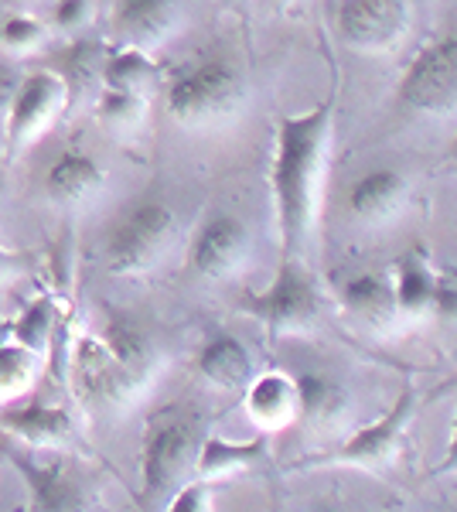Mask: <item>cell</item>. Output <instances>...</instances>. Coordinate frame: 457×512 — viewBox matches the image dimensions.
Returning a JSON list of instances; mask_svg holds the SVG:
<instances>
[{"label":"cell","mask_w":457,"mask_h":512,"mask_svg":"<svg viewBox=\"0 0 457 512\" xmlns=\"http://www.w3.org/2000/svg\"><path fill=\"white\" fill-rule=\"evenodd\" d=\"M93 110L103 130H110L116 137H130V134H137L147 120V96L127 93V89H113V86H99Z\"/></svg>","instance_id":"obj_26"},{"label":"cell","mask_w":457,"mask_h":512,"mask_svg":"<svg viewBox=\"0 0 457 512\" xmlns=\"http://www.w3.org/2000/svg\"><path fill=\"white\" fill-rule=\"evenodd\" d=\"M406 205H410V181L396 168L369 171L348 192V212L362 226H382V222L400 219Z\"/></svg>","instance_id":"obj_15"},{"label":"cell","mask_w":457,"mask_h":512,"mask_svg":"<svg viewBox=\"0 0 457 512\" xmlns=\"http://www.w3.org/2000/svg\"><path fill=\"white\" fill-rule=\"evenodd\" d=\"M263 458H267V444L263 441H226V437L205 434L202 444H198L195 475L205 478V482H215V478L249 472Z\"/></svg>","instance_id":"obj_21"},{"label":"cell","mask_w":457,"mask_h":512,"mask_svg":"<svg viewBox=\"0 0 457 512\" xmlns=\"http://www.w3.org/2000/svg\"><path fill=\"white\" fill-rule=\"evenodd\" d=\"M45 38H48V28L35 14L18 11L0 21V48H7V52H31V48H38Z\"/></svg>","instance_id":"obj_28"},{"label":"cell","mask_w":457,"mask_h":512,"mask_svg":"<svg viewBox=\"0 0 457 512\" xmlns=\"http://www.w3.org/2000/svg\"><path fill=\"white\" fill-rule=\"evenodd\" d=\"M246 414L263 431H284L297 420V379L270 369L263 376H253L243 390Z\"/></svg>","instance_id":"obj_17"},{"label":"cell","mask_w":457,"mask_h":512,"mask_svg":"<svg viewBox=\"0 0 457 512\" xmlns=\"http://www.w3.org/2000/svg\"><path fill=\"white\" fill-rule=\"evenodd\" d=\"M400 106L417 117H454L457 113V38L423 45L400 79Z\"/></svg>","instance_id":"obj_6"},{"label":"cell","mask_w":457,"mask_h":512,"mask_svg":"<svg viewBox=\"0 0 457 512\" xmlns=\"http://www.w3.org/2000/svg\"><path fill=\"white\" fill-rule=\"evenodd\" d=\"M38 366H41V355L35 349L14 342V338L0 342V400H14L24 390H31Z\"/></svg>","instance_id":"obj_27"},{"label":"cell","mask_w":457,"mask_h":512,"mask_svg":"<svg viewBox=\"0 0 457 512\" xmlns=\"http://www.w3.org/2000/svg\"><path fill=\"white\" fill-rule=\"evenodd\" d=\"M249 256V229L243 219L219 212L198 226L188 250V267L202 280H226Z\"/></svg>","instance_id":"obj_12"},{"label":"cell","mask_w":457,"mask_h":512,"mask_svg":"<svg viewBox=\"0 0 457 512\" xmlns=\"http://www.w3.org/2000/svg\"><path fill=\"white\" fill-rule=\"evenodd\" d=\"M103 188H106L103 168L82 151H65L45 171V192L62 209H82V205L96 202L103 195Z\"/></svg>","instance_id":"obj_16"},{"label":"cell","mask_w":457,"mask_h":512,"mask_svg":"<svg viewBox=\"0 0 457 512\" xmlns=\"http://www.w3.org/2000/svg\"><path fill=\"white\" fill-rule=\"evenodd\" d=\"M342 304L348 315H355L359 321L372 328H382L389 321L400 318L396 308V294H393V280L382 274H359L342 287Z\"/></svg>","instance_id":"obj_22"},{"label":"cell","mask_w":457,"mask_h":512,"mask_svg":"<svg viewBox=\"0 0 457 512\" xmlns=\"http://www.w3.org/2000/svg\"><path fill=\"white\" fill-rule=\"evenodd\" d=\"M168 512H209L212 509V482L191 475L185 485L168 499Z\"/></svg>","instance_id":"obj_30"},{"label":"cell","mask_w":457,"mask_h":512,"mask_svg":"<svg viewBox=\"0 0 457 512\" xmlns=\"http://www.w3.org/2000/svg\"><path fill=\"white\" fill-rule=\"evenodd\" d=\"M11 338V325H0V342H7Z\"/></svg>","instance_id":"obj_36"},{"label":"cell","mask_w":457,"mask_h":512,"mask_svg":"<svg viewBox=\"0 0 457 512\" xmlns=\"http://www.w3.org/2000/svg\"><path fill=\"white\" fill-rule=\"evenodd\" d=\"M430 311H437L440 318H454L457 315V277L454 274H437Z\"/></svg>","instance_id":"obj_32"},{"label":"cell","mask_w":457,"mask_h":512,"mask_svg":"<svg viewBox=\"0 0 457 512\" xmlns=\"http://www.w3.org/2000/svg\"><path fill=\"white\" fill-rule=\"evenodd\" d=\"M103 86L151 96L161 86V65L154 62V55L147 48L113 45L103 62Z\"/></svg>","instance_id":"obj_24"},{"label":"cell","mask_w":457,"mask_h":512,"mask_svg":"<svg viewBox=\"0 0 457 512\" xmlns=\"http://www.w3.org/2000/svg\"><path fill=\"white\" fill-rule=\"evenodd\" d=\"M18 270V253L7 250V246H0V280H7Z\"/></svg>","instance_id":"obj_34"},{"label":"cell","mask_w":457,"mask_h":512,"mask_svg":"<svg viewBox=\"0 0 457 512\" xmlns=\"http://www.w3.org/2000/svg\"><path fill=\"white\" fill-rule=\"evenodd\" d=\"M93 18V0H55L52 7V28L65 31V35H76Z\"/></svg>","instance_id":"obj_31"},{"label":"cell","mask_w":457,"mask_h":512,"mask_svg":"<svg viewBox=\"0 0 457 512\" xmlns=\"http://www.w3.org/2000/svg\"><path fill=\"white\" fill-rule=\"evenodd\" d=\"M178 236V219L164 202L130 205L106 236V270L116 277L147 274Z\"/></svg>","instance_id":"obj_4"},{"label":"cell","mask_w":457,"mask_h":512,"mask_svg":"<svg viewBox=\"0 0 457 512\" xmlns=\"http://www.w3.org/2000/svg\"><path fill=\"white\" fill-rule=\"evenodd\" d=\"M413 414H417V393L413 386H403L400 400L382 414L376 424L359 427L352 437H345L342 448H335L331 454H321V458H307L301 461V468H318V465H348V468H365V472H376V468L396 461L403 444V434L410 427Z\"/></svg>","instance_id":"obj_9"},{"label":"cell","mask_w":457,"mask_h":512,"mask_svg":"<svg viewBox=\"0 0 457 512\" xmlns=\"http://www.w3.org/2000/svg\"><path fill=\"white\" fill-rule=\"evenodd\" d=\"M106 52H110V45L99 38H82L76 35L69 41V45L62 48V55H58V79L65 82V93H69V110L79 103V99H86L89 93H96L99 86H103V62H106Z\"/></svg>","instance_id":"obj_20"},{"label":"cell","mask_w":457,"mask_h":512,"mask_svg":"<svg viewBox=\"0 0 457 512\" xmlns=\"http://www.w3.org/2000/svg\"><path fill=\"white\" fill-rule=\"evenodd\" d=\"M352 414V393L328 373H304L297 379V420L311 431H335Z\"/></svg>","instance_id":"obj_18"},{"label":"cell","mask_w":457,"mask_h":512,"mask_svg":"<svg viewBox=\"0 0 457 512\" xmlns=\"http://www.w3.org/2000/svg\"><path fill=\"white\" fill-rule=\"evenodd\" d=\"M181 24V0H116L110 31L116 45L154 52Z\"/></svg>","instance_id":"obj_13"},{"label":"cell","mask_w":457,"mask_h":512,"mask_svg":"<svg viewBox=\"0 0 457 512\" xmlns=\"http://www.w3.org/2000/svg\"><path fill=\"white\" fill-rule=\"evenodd\" d=\"M48 332H52V304H48L45 297L24 311V318L18 321V325H11V338H14V342L28 345V349H35L38 355L45 352Z\"/></svg>","instance_id":"obj_29"},{"label":"cell","mask_w":457,"mask_h":512,"mask_svg":"<svg viewBox=\"0 0 457 512\" xmlns=\"http://www.w3.org/2000/svg\"><path fill=\"white\" fill-rule=\"evenodd\" d=\"M246 103V82L236 65L205 59L168 82V113L181 127L209 130L236 120Z\"/></svg>","instance_id":"obj_2"},{"label":"cell","mask_w":457,"mask_h":512,"mask_svg":"<svg viewBox=\"0 0 457 512\" xmlns=\"http://www.w3.org/2000/svg\"><path fill=\"white\" fill-rule=\"evenodd\" d=\"M7 458L28 482L35 512H76L93 499L86 475L79 472L76 461L65 458L62 448H7Z\"/></svg>","instance_id":"obj_7"},{"label":"cell","mask_w":457,"mask_h":512,"mask_svg":"<svg viewBox=\"0 0 457 512\" xmlns=\"http://www.w3.org/2000/svg\"><path fill=\"white\" fill-rule=\"evenodd\" d=\"M393 294H396V308L400 315H423L430 311L434 301V284H437V270L430 267V260L423 256V250H406L393 267Z\"/></svg>","instance_id":"obj_25"},{"label":"cell","mask_w":457,"mask_h":512,"mask_svg":"<svg viewBox=\"0 0 457 512\" xmlns=\"http://www.w3.org/2000/svg\"><path fill=\"white\" fill-rule=\"evenodd\" d=\"M72 373H76L79 400L89 410H120L140 390V383L120 366V359L106 349V342L99 335L79 338Z\"/></svg>","instance_id":"obj_10"},{"label":"cell","mask_w":457,"mask_h":512,"mask_svg":"<svg viewBox=\"0 0 457 512\" xmlns=\"http://www.w3.org/2000/svg\"><path fill=\"white\" fill-rule=\"evenodd\" d=\"M0 431L21 448H65L76 437V420L69 410L48 403H14L0 410Z\"/></svg>","instance_id":"obj_14"},{"label":"cell","mask_w":457,"mask_h":512,"mask_svg":"<svg viewBox=\"0 0 457 512\" xmlns=\"http://www.w3.org/2000/svg\"><path fill=\"white\" fill-rule=\"evenodd\" d=\"M434 475H457V417H454V437H451V448H447V454H444V461L434 468Z\"/></svg>","instance_id":"obj_33"},{"label":"cell","mask_w":457,"mask_h":512,"mask_svg":"<svg viewBox=\"0 0 457 512\" xmlns=\"http://www.w3.org/2000/svg\"><path fill=\"white\" fill-rule=\"evenodd\" d=\"M331 134H335V96L318 110L277 120L270 161V192L284 256L301 260L318 229V212L328 181Z\"/></svg>","instance_id":"obj_1"},{"label":"cell","mask_w":457,"mask_h":512,"mask_svg":"<svg viewBox=\"0 0 457 512\" xmlns=\"http://www.w3.org/2000/svg\"><path fill=\"white\" fill-rule=\"evenodd\" d=\"M195 366L205 383L219 386V390H229V393H243L249 379L256 376L253 355H249V349L236 335H212L209 342L202 345V352H198Z\"/></svg>","instance_id":"obj_19"},{"label":"cell","mask_w":457,"mask_h":512,"mask_svg":"<svg viewBox=\"0 0 457 512\" xmlns=\"http://www.w3.org/2000/svg\"><path fill=\"white\" fill-rule=\"evenodd\" d=\"M321 291L314 277L304 270V260L284 256L273 284L263 294L243 297V311L260 318L270 335L307 332L321 321Z\"/></svg>","instance_id":"obj_5"},{"label":"cell","mask_w":457,"mask_h":512,"mask_svg":"<svg viewBox=\"0 0 457 512\" xmlns=\"http://www.w3.org/2000/svg\"><path fill=\"white\" fill-rule=\"evenodd\" d=\"M11 4H35V0H11Z\"/></svg>","instance_id":"obj_37"},{"label":"cell","mask_w":457,"mask_h":512,"mask_svg":"<svg viewBox=\"0 0 457 512\" xmlns=\"http://www.w3.org/2000/svg\"><path fill=\"white\" fill-rule=\"evenodd\" d=\"M99 338H103L106 349L120 359V366L127 369L140 386L151 379V373L157 369V349H154V338L147 335L144 328L134 325L130 318H110Z\"/></svg>","instance_id":"obj_23"},{"label":"cell","mask_w":457,"mask_h":512,"mask_svg":"<svg viewBox=\"0 0 457 512\" xmlns=\"http://www.w3.org/2000/svg\"><path fill=\"white\" fill-rule=\"evenodd\" d=\"M14 86H18V82L11 79V69H7V65L0 62V106H7V99H11Z\"/></svg>","instance_id":"obj_35"},{"label":"cell","mask_w":457,"mask_h":512,"mask_svg":"<svg viewBox=\"0 0 457 512\" xmlns=\"http://www.w3.org/2000/svg\"><path fill=\"white\" fill-rule=\"evenodd\" d=\"M62 113H69V93L55 69H38L24 76L4 106L7 158H18Z\"/></svg>","instance_id":"obj_8"},{"label":"cell","mask_w":457,"mask_h":512,"mask_svg":"<svg viewBox=\"0 0 457 512\" xmlns=\"http://www.w3.org/2000/svg\"><path fill=\"white\" fill-rule=\"evenodd\" d=\"M451 158L457 161V140H454V151H451Z\"/></svg>","instance_id":"obj_38"},{"label":"cell","mask_w":457,"mask_h":512,"mask_svg":"<svg viewBox=\"0 0 457 512\" xmlns=\"http://www.w3.org/2000/svg\"><path fill=\"white\" fill-rule=\"evenodd\" d=\"M202 427L185 414H157L147 427L144 451H140V478L144 489L140 499L144 506H168V499L195 475L198 444H202Z\"/></svg>","instance_id":"obj_3"},{"label":"cell","mask_w":457,"mask_h":512,"mask_svg":"<svg viewBox=\"0 0 457 512\" xmlns=\"http://www.w3.org/2000/svg\"><path fill=\"white\" fill-rule=\"evenodd\" d=\"M410 28V0H342L338 35L355 52H386Z\"/></svg>","instance_id":"obj_11"}]
</instances>
